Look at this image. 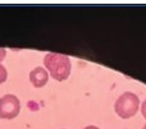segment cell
Here are the masks:
<instances>
[{
	"label": "cell",
	"mask_w": 146,
	"mask_h": 129,
	"mask_svg": "<svg viewBox=\"0 0 146 129\" xmlns=\"http://www.w3.org/2000/svg\"><path fill=\"white\" fill-rule=\"evenodd\" d=\"M44 68L56 82H65L71 74V60L61 53H48L44 57Z\"/></svg>",
	"instance_id": "1"
},
{
	"label": "cell",
	"mask_w": 146,
	"mask_h": 129,
	"mask_svg": "<svg viewBox=\"0 0 146 129\" xmlns=\"http://www.w3.org/2000/svg\"><path fill=\"white\" fill-rule=\"evenodd\" d=\"M114 110L121 119H130L140 110V98L132 92H125L115 100Z\"/></svg>",
	"instance_id": "2"
},
{
	"label": "cell",
	"mask_w": 146,
	"mask_h": 129,
	"mask_svg": "<svg viewBox=\"0 0 146 129\" xmlns=\"http://www.w3.org/2000/svg\"><path fill=\"white\" fill-rule=\"evenodd\" d=\"M20 100L15 94H4L0 98V119H14L20 113Z\"/></svg>",
	"instance_id": "3"
},
{
	"label": "cell",
	"mask_w": 146,
	"mask_h": 129,
	"mask_svg": "<svg viewBox=\"0 0 146 129\" xmlns=\"http://www.w3.org/2000/svg\"><path fill=\"white\" fill-rule=\"evenodd\" d=\"M49 78H50V75L44 67H36L29 73V80L34 88L45 87L49 82Z\"/></svg>",
	"instance_id": "4"
},
{
	"label": "cell",
	"mask_w": 146,
	"mask_h": 129,
	"mask_svg": "<svg viewBox=\"0 0 146 129\" xmlns=\"http://www.w3.org/2000/svg\"><path fill=\"white\" fill-rule=\"evenodd\" d=\"M6 79H8V70H6V68L0 63V84L5 83Z\"/></svg>",
	"instance_id": "5"
},
{
	"label": "cell",
	"mask_w": 146,
	"mask_h": 129,
	"mask_svg": "<svg viewBox=\"0 0 146 129\" xmlns=\"http://www.w3.org/2000/svg\"><path fill=\"white\" fill-rule=\"evenodd\" d=\"M140 110H141L142 117H144V118L146 119V99H145V100L140 104Z\"/></svg>",
	"instance_id": "6"
},
{
	"label": "cell",
	"mask_w": 146,
	"mask_h": 129,
	"mask_svg": "<svg viewBox=\"0 0 146 129\" xmlns=\"http://www.w3.org/2000/svg\"><path fill=\"white\" fill-rule=\"evenodd\" d=\"M6 58V49L5 48H0V63Z\"/></svg>",
	"instance_id": "7"
},
{
	"label": "cell",
	"mask_w": 146,
	"mask_h": 129,
	"mask_svg": "<svg viewBox=\"0 0 146 129\" xmlns=\"http://www.w3.org/2000/svg\"><path fill=\"white\" fill-rule=\"evenodd\" d=\"M84 129H100V128L96 127V125H86Z\"/></svg>",
	"instance_id": "8"
},
{
	"label": "cell",
	"mask_w": 146,
	"mask_h": 129,
	"mask_svg": "<svg viewBox=\"0 0 146 129\" xmlns=\"http://www.w3.org/2000/svg\"><path fill=\"white\" fill-rule=\"evenodd\" d=\"M142 129H146V124L144 125V127H142Z\"/></svg>",
	"instance_id": "9"
}]
</instances>
